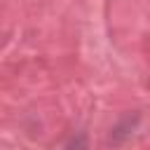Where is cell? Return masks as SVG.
<instances>
[{"label":"cell","instance_id":"cell-1","mask_svg":"<svg viewBox=\"0 0 150 150\" xmlns=\"http://www.w3.org/2000/svg\"><path fill=\"white\" fill-rule=\"evenodd\" d=\"M63 150H89V143H87V136L84 134H75L66 145Z\"/></svg>","mask_w":150,"mask_h":150}]
</instances>
